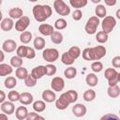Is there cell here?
<instances>
[{
    "mask_svg": "<svg viewBox=\"0 0 120 120\" xmlns=\"http://www.w3.org/2000/svg\"><path fill=\"white\" fill-rule=\"evenodd\" d=\"M33 15L36 21L45 22L52 15V8L49 5H36L33 8Z\"/></svg>",
    "mask_w": 120,
    "mask_h": 120,
    "instance_id": "1",
    "label": "cell"
},
{
    "mask_svg": "<svg viewBox=\"0 0 120 120\" xmlns=\"http://www.w3.org/2000/svg\"><path fill=\"white\" fill-rule=\"evenodd\" d=\"M89 60L98 61L106 55V48L102 45H98L96 47L89 48Z\"/></svg>",
    "mask_w": 120,
    "mask_h": 120,
    "instance_id": "2",
    "label": "cell"
},
{
    "mask_svg": "<svg viewBox=\"0 0 120 120\" xmlns=\"http://www.w3.org/2000/svg\"><path fill=\"white\" fill-rule=\"evenodd\" d=\"M53 8L61 16H68L70 13V8L63 0H54Z\"/></svg>",
    "mask_w": 120,
    "mask_h": 120,
    "instance_id": "3",
    "label": "cell"
},
{
    "mask_svg": "<svg viewBox=\"0 0 120 120\" xmlns=\"http://www.w3.org/2000/svg\"><path fill=\"white\" fill-rule=\"evenodd\" d=\"M99 24V19L98 16H92L88 19L86 24H85V27H84V30L87 34L89 35H93L97 32V28Z\"/></svg>",
    "mask_w": 120,
    "mask_h": 120,
    "instance_id": "4",
    "label": "cell"
},
{
    "mask_svg": "<svg viewBox=\"0 0 120 120\" xmlns=\"http://www.w3.org/2000/svg\"><path fill=\"white\" fill-rule=\"evenodd\" d=\"M42 57L45 61L49 63H53L55 62L58 57H59V52L56 49L54 48H47L43 51L42 52Z\"/></svg>",
    "mask_w": 120,
    "mask_h": 120,
    "instance_id": "5",
    "label": "cell"
},
{
    "mask_svg": "<svg viewBox=\"0 0 120 120\" xmlns=\"http://www.w3.org/2000/svg\"><path fill=\"white\" fill-rule=\"evenodd\" d=\"M115 25H116V20L112 16H105L103 18L102 22H101L102 30L105 31L108 34L112 32V30L115 27Z\"/></svg>",
    "mask_w": 120,
    "mask_h": 120,
    "instance_id": "6",
    "label": "cell"
},
{
    "mask_svg": "<svg viewBox=\"0 0 120 120\" xmlns=\"http://www.w3.org/2000/svg\"><path fill=\"white\" fill-rule=\"evenodd\" d=\"M30 24V19L27 16H22V18L18 19V21L15 23V29L19 32H24L26 28Z\"/></svg>",
    "mask_w": 120,
    "mask_h": 120,
    "instance_id": "7",
    "label": "cell"
},
{
    "mask_svg": "<svg viewBox=\"0 0 120 120\" xmlns=\"http://www.w3.org/2000/svg\"><path fill=\"white\" fill-rule=\"evenodd\" d=\"M51 86L52 90L56 92H60L65 87V82L61 77H54L51 82Z\"/></svg>",
    "mask_w": 120,
    "mask_h": 120,
    "instance_id": "8",
    "label": "cell"
},
{
    "mask_svg": "<svg viewBox=\"0 0 120 120\" xmlns=\"http://www.w3.org/2000/svg\"><path fill=\"white\" fill-rule=\"evenodd\" d=\"M69 104H70V103L68 102V98H67L65 93L62 94V95L59 97V98L55 100V107H56L58 110H65V109H67V108L68 107Z\"/></svg>",
    "mask_w": 120,
    "mask_h": 120,
    "instance_id": "9",
    "label": "cell"
},
{
    "mask_svg": "<svg viewBox=\"0 0 120 120\" xmlns=\"http://www.w3.org/2000/svg\"><path fill=\"white\" fill-rule=\"evenodd\" d=\"M0 108H1V111H2L4 113L8 114V115L12 114V113L14 112V111H15L14 104H13L12 101H10V100H9V101H4V102H2Z\"/></svg>",
    "mask_w": 120,
    "mask_h": 120,
    "instance_id": "10",
    "label": "cell"
},
{
    "mask_svg": "<svg viewBox=\"0 0 120 120\" xmlns=\"http://www.w3.org/2000/svg\"><path fill=\"white\" fill-rule=\"evenodd\" d=\"M2 49L6 52H12L17 49V44L13 39H7L3 42Z\"/></svg>",
    "mask_w": 120,
    "mask_h": 120,
    "instance_id": "11",
    "label": "cell"
},
{
    "mask_svg": "<svg viewBox=\"0 0 120 120\" xmlns=\"http://www.w3.org/2000/svg\"><path fill=\"white\" fill-rule=\"evenodd\" d=\"M31 74L36 78V79H40L43 76L47 75V71H46V67L45 66H38L36 68H34L31 71Z\"/></svg>",
    "mask_w": 120,
    "mask_h": 120,
    "instance_id": "12",
    "label": "cell"
},
{
    "mask_svg": "<svg viewBox=\"0 0 120 120\" xmlns=\"http://www.w3.org/2000/svg\"><path fill=\"white\" fill-rule=\"evenodd\" d=\"M72 112L76 117H82L86 113V107L81 103L75 104L72 108Z\"/></svg>",
    "mask_w": 120,
    "mask_h": 120,
    "instance_id": "13",
    "label": "cell"
},
{
    "mask_svg": "<svg viewBox=\"0 0 120 120\" xmlns=\"http://www.w3.org/2000/svg\"><path fill=\"white\" fill-rule=\"evenodd\" d=\"M38 31L43 36H51L54 32L52 25H51L49 23H41L38 26Z\"/></svg>",
    "mask_w": 120,
    "mask_h": 120,
    "instance_id": "14",
    "label": "cell"
},
{
    "mask_svg": "<svg viewBox=\"0 0 120 120\" xmlns=\"http://www.w3.org/2000/svg\"><path fill=\"white\" fill-rule=\"evenodd\" d=\"M28 110L25 106H20L16 109V112H15V115H16V118L19 119V120H23V119H26L27 115H28Z\"/></svg>",
    "mask_w": 120,
    "mask_h": 120,
    "instance_id": "15",
    "label": "cell"
},
{
    "mask_svg": "<svg viewBox=\"0 0 120 120\" xmlns=\"http://www.w3.org/2000/svg\"><path fill=\"white\" fill-rule=\"evenodd\" d=\"M13 26H14V22L11 18H5L1 22V29L3 31L8 32L13 28Z\"/></svg>",
    "mask_w": 120,
    "mask_h": 120,
    "instance_id": "16",
    "label": "cell"
},
{
    "mask_svg": "<svg viewBox=\"0 0 120 120\" xmlns=\"http://www.w3.org/2000/svg\"><path fill=\"white\" fill-rule=\"evenodd\" d=\"M42 98L46 102H53V101H55L56 96H55L54 92H52V90L47 89V90H44L42 92Z\"/></svg>",
    "mask_w": 120,
    "mask_h": 120,
    "instance_id": "17",
    "label": "cell"
},
{
    "mask_svg": "<svg viewBox=\"0 0 120 120\" xmlns=\"http://www.w3.org/2000/svg\"><path fill=\"white\" fill-rule=\"evenodd\" d=\"M33 96L32 94L28 93V92H23L21 94V98H20V102L22 105H29L33 102Z\"/></svg>",
    "mask_w": 120,
    "mask_h": 120,
    "instance_id": "18",
    "label": "cell"
},
{
    "mask_svg": "<svg viewBox=\"0 0 120 120\" xmlns=\"http://www.w3.org/2000/svg\"><path fill=\"white\" fill-rule=\"evenodd\" d=\"M8 15L11 19H20L23 16V11L20 8H13L8 11Z\"/></svg>",
    "mask_w": 120,
    "mask_h": 120,
    "instance_id": "19",
    "label": "cell"
},
{
    "mask_svg": "<svg viewBox=\"0 0 120 120\" xmlns=\"http://www.w3.org/2000/svg\"><path fill=\"white\" fill-rule=\"evenodd\" d=\"M85 82H86L87 85H89L91 87H94L98 84V76L95 73H89L85 78Z\"/></svg>",
    "mask_w": 120,
    "mask_h": 120,
    "instance_id": "20",
    "label": "cell"
},
{
    "mask_svg": "<svg viewBox=\"0 0 120 120\" xmlns=\"http://www.w3.org/2000/svg\"><path fill=\"white\" fill-rule=\"evenodd\" d=\"M13 71L12 69V66L10 65H8V64H0V76L4 77V76H7V75H9L11 74Z\"/></svg>",
    "mask_w": 120,
    "mask_h": 120,
    "instance_id": "21",
    "label": "cell"
},
{
    "mask_svg": "<svg viewBox=\"0 0 120 120\" xmlns=\"http://www.w3.org/2000/svg\"><path fill=\"white\" fill-rule=\"evenodd\" d=\"M107 94H108V96L110 98H117L120 95V88H119V86L117 84L113 85V86H109L108 89H107Z\"/></svg>",
    "mask_w": 120,
    "mask_h": 120,
    "instance_id": "22",
    "label": "cell"
},
{
    "mask_svg": "<svg viewBox=\"0 0 120 120\" xmlns=\"http://www.w3.org/2000/svg\"><path fill=\"white\" fill-rule=\"evenodd\" d=\"M61 61H62V63H63L64 65L70 66V65H72V64L74 63L75 59L68 53V52H64V53L62 54V56H61Z\"/></svg>",
    "mask_w": 120,
    "mask_h": 120,
    "instance_id": "23",
    "label": "cell"
},
{
    "mask_svg": "<svg viewBox=\"0 0 120 120\" xmlns=\"http://www.w3.org/2000/svg\"><path fill=\"white\" fill-rule=\"evenodd\" d=\"M104 76H105V78L109 81V80H112V79H113V78H116V77L118 76V72L116 71L115 68H107V69L105 70Z\"/></svg>",
    "mask_w": 120,
    "mask_h": 120,
    "instance_id": "24",
    "label": "cell"
},
{
    "mask_svg": "<svg viewBox=\"0 0 120 120\" xmlns=\"http://www.w3.org/2000/svg\"><path fill=\"white\" fill-rule=\"evenodd\" d=\"M45 47V39L40 37H37L34 39V48L38 51L43 50Z\"/></svg>",
    "mask_w": 120,
    "mask_h": 120,
    "instance_id": "25",
    "label": "cell"
},
{
    "mask_svg": "<svg viewBox=\"0 0 120 120\" xmlns=\"http://www.w3.org/2000/svg\"><path fill=\"white\" fill-rule=\"evenodd\" d=\"M15 75L18 79L20 80H24L27 76H28V71L25 68H22V67H20V68H17L16 71H15Z\"/></svg>",
    "mask_w": 120,
    "mask_h": 120,
    "instance_id": "26",
    "label": "cell"
},
{
    "mask_svg": "<svg viewBox=\"0 0 120 120\" xmlns=\"http://www.w3.org/2000/svg\"><path fill=\"white\" fill-rule=\"evenodd\" d=\"M51 40L54 44H61L63 41V35L58 31H54L51 35Z\"/></svg>",
    "mask_w": 120,
    "mask_h": 120,
    "instance_id": "27",
    "label": "cell"
},
{
    "mask_svg": "<svg viewBox=\"0 0 120 120\" xmlns=\"http://www.w3.org/2000/svg\"><path fill=\"white\" fill-rule=\"evenodd\" d=\"M64 75H65V77L67 79H73L77 75V69L74 67H68V68H67L65 69Z\"/></svg>",
    "mask_w": 120,
    "mask_h": 120,
    "instance_id": "28",
    "label": "cell"
},
{
    "mask_svg": "<svg viewBox=\"0 0 120 120\" xmlns=\"http://www.w3.org/2000/svg\"><path fill=\"white\" fill-rule=\"evenodd\" d=\"M87 2H88V0H69L70 6L76 9L85 7L87 5Z\"/></svg>",
    "mask_w": 120,
    "mask_h": 120,
    "instance_id": "29",
    "label": "cell"
},
{
    "mask_svg": "<svg viewBox=\"0 0 120 120\" xmlns=\"http://www.w3.org/2000/svg\"><path fill=\"white\" fill-rule=\"evenodd\" d=\"M69 103H74L78 99V93L75 90H68L65 93Z\"/></svg>",
    "mask_w": 120,
    "mask_h": 120,
    "instance_id": "30",
    "label": "cell"
},
{
    "mask_svg": "<svg viewBox=\"0 0 120 120\" xmlns=\"http://www.w3.org/2000/svg\"><path fill=\"white\" fill-rule=\"evenodd\" d=\"M33 109L37 112H41L46 109V104L42 100H37L33 103Z\"/></svg>",
    "mask_w": 120,
    "mask_h": 120,
    "instance_id": "31",
    "label": "cell"
},
{
    "mask_svg": "<svg viewBox=\"0 0 120 120\" xmlns=\"http://www.w3.org/2000/svg\"><path fill=\"white\" fill-rule=\"evenodd\" d=\"M108 33H106L105 31H99L96 34V40L98 43H105L108 40Z\"/></svg>",
    "mask_w": 120,
    "mask_h": 120,
    "instance_id": "32",
    "label": "cell"
},
{
    "mask_svg": "<svg viewBox=\"0 0 120 120\" xmlns=\"http://www.w3.org/2000/svg\"><path fill=\"white\" fill-rule=\"evenodd\" d=\"M82 98H83L85 101L90 102V101H92V100H94V99L96 98V92H95L93 89L86 90V91L83 93Z\"/></svg>",
    "mask_w": 120,
    "mask_h": 120,
    "instance_id": "33",
    "label": "cell"
},
{
    "mask_svg": "<svg viewBox=\"0 0 120 120\" xmlns=\"http://www.w3.org/2000/svg\"><path fill=\"white\" fill-rule=\"evenodd\" d=\"M31 39H32V33L31 32H29V31L22 32V34L20 36V40L22 41V43L27 44L31 41Z\"/></svg>",
    "mask_w": 120,
    "mask_h": 120,
    "instance_id": "34",
    "label": "cell"
},
{
    "mask_svg": "<svg viewBox=\"0 0 120 120\" xmlns=\"http://www.w3.org/2000/svg\"><path fill=\"white\" fill-rule=\"evenodd\" d=\"M16 85H17V80H16V78H14L12 76H9V77H8L5 80V86L8 89H12Z\"/></svg>",
    "mask_w": 120,
    "mask_h": 120,
    "instance_id": "35",
    "label": "cell"
},
{
    "mask_svg": "<svg viewBox=\"0 0 120 120\" xmlns=\"http://www.w3.org/2000/svg\"><path fill=\"white\" fill-rule=\"evenodd\" d=\"M95 13H96V15H97L98 18H104V17L106 16V13H107L106 8H105L103 5H98V6L96 7Z\"/></svg>",
    "mask_w": 120,
    "mask_h": 120,
    "instance_id": "36",
    "label": "cell"
},
{
    "mask_svg": "<svg viewBox=\"0 0 120 120\" xmlns=\"http://www.w3.org/2000/svg\"><path fill=\"white\" fill-rule=\"evenodd\" d=\"M37 81H38V79H36V78L30 73V74H28V76L24 79V83H25V85H26L27 87H33V86H35V85L37 84Z\"/></svg>",
    "mask_w": 120,
    "mask_h": 120,
    "instance_id": "37",
    "label": "cell"
},
{
    "mask_svg": "<svg viewBox=\"0 0 120 120\" xmlns=\"http://www.w3.org/2000/svg\"><path fill=\"white\" fill-rule=\"evenodd\" d=\"M10 65L13 68H20V67H22V58L18 56V55L12 56L11 59H10Z\"/></svg>",
    "mask_w": 120,
    "mask_h": 120,
    "instance_id": "38",
    "label": "cell"
},
{
    "mask_svg": "<svg viewBox=\"0 0 120 120\" xmlns=\"http://www.w3.org/2000/svg\"><path fill=\"white\" fill-rule=\"evenodd\" d=\"M68 52V53H69L74 59H77V58L81 55V52H81V49H80L78 46H72V47H70Z\"/></svg>",
    "mask_w": 120,
    "mask_h": 120,
    "instance_id": "39",
    "label": "cell"
},
{
    "mask_svg": "<svg viewBox=\"0 0 120 120\" xmlns=\"http://www.w3.org/2000/svg\"><path fill=\"white\" fill-rule=\"evenodd\" d=\"M20 98H21V94L15 90H11L8 94V98L12 101V102H16V101H20Z\"/></svg>",
    "mask_w": 120,
    "mask_h": 120,
    "instance_id": "40",
    "label": "cell"
},
{
    "mask_svg": "<svg viewBox=\"0 0 120 120\" xmlns=\"http://www.w3.org/2000/svg\"><path fill=\"white\" fill-rule=\"evenodd\" d=\"M67 25H68L67 21H66L65 19H62V18L57 19V20L55 21V22H54V27H55L57 30L65 29V28L67 27Z\"/></svg>",
    "mask_w": 120,
    "mask_h": 120,
    "instance_id": "41",
    "label": "cell"
},
{
    "mask_svg": "<svg viewBox=\"0 0 120 120\" xmlns=\"http://www.w3.org/2000/svg\"><path fill=\"white\" fill-rule=\"evenodd\" d=\"M91 69L94 72H100L103 69V64L100 61H94L91 65Z\"/></svg>",
    "mask_w": 120,
    "mask_h": 120,
    "instance_id": "42",
    "label": "cell"
},
{
    "mask_svg": "<svg viewBox=\"0 0 120 120\" xmlns=\"http://www.w3.org/2000/svg\"><path fill=\"white\" fill-rule=\"evenodd\" d=\"M16 52H17V55L20 56V57H22V58L26 57V53H27V46H25V45H21V46H19V47L17 48Z\"/></svg>",
    "mask_w": 120,
    "mask_h": 120,
    "instance_id": "43",
    "label": "cell"
},
{
    "mask_svg": "<svg viewBox=\"0 0 120 120\" xmlns=\"http://www.w3.org/2000/svg\"><path fill=\"white\" fill-rule=\"evenodd\" d=\"M46 67V71H47V76H52L56 73V67L52 64H48L45 66Z\"/></svg>",
    "mask_w": 120,
    "mask_h": 120,
    "instance_id": "44",
    "label": "cell"
},
{
    "mask_svg": "<svg viewBox=\"0 0 120 120\" xmlns=\"http://www.w3.org/2000/svg\"><path fill=\"white\" fill-rule=\"evenodd\" d=\"M82 12L81 11V9H80V8L75 9L74 12H73V14H72L73 20H75V21H80V20L82 19Z\"/></svg>",
    "mask_w": 120,
    "mask_h": 120,
    "instance_id": "45",
    "label": "cell"
},
{
    "mask_svg": "<svg viewBox=\"0 0 120 120\" xmlns=\"http://www.w3.org/2000/svg\"><path fill=\"white\" fill-rule=\"evenodd\" d=\"M38 119H44L43 116L38 114L37 112H29L28 115H27V117H26L27 120H35V119H38Z\"/></svg>",
    "mask_w": 120,
    "mask_h": 120,
    "instance_id": "46",
    "label": "cell"
},
{
    "mask_svg": "<svg viewBox=\"0 0 120 120\" xmlns=\"http://www.w3.org/2000/svg\"><path fill=\"white\" fill-rule=\"evenodd\" d=\"M35 56H36V52H35V50H34L33 48H31V47H27L26 58H28V59H33V58H35Z\"/></svg>",
    "mask_w": 120,
    "mask_h": 120,
    "instance_id": "47",
    "label": "cell"
},
{
    "mask_svg": "<svg viewBox=\"0 0 120 120\" xmlns=\"http://www.w3.org/2000/svg\"><path fill=\"white\" fill-rule=\"evenodd\" d=\"M112 65L113 68H120V56H114L112 60Z\"/></svg>",
    "mask_w": 120,
    "mask_h": 120,
    "instance_id": "48",
    "label": "cell"
},
{
    "mask_svg": "<svg viewBox=\"0 0 120 120\" xmlns=\"http://www.w3.org/2000/svg\"><path fill=\"white\" fill-rule=\"evenodd\" d=\"M89 48H85L83 51H82V58L86 61H90L89 60Z\"/></svg>",
    "mask_w": 120,
    "mask_h": 120,
    "instance_id": "49",
    "label": "cell"
},
{
    "mask_svg": "<svg viewBox=\"0 0 120 120\" xmlns=\"http://www.w3.org/2000/svg\"><path fill=\"white\" fill-rule=\"evenodd\" d=\"M104 2L107 6H110V7H112L116 4V0H104Z\"/></svg>",
    "mask_w": 120,
    "mask_h": 120,
    "instance_id": "50",
    "label": "cell"
},
{
    "mask_svg": "<svg viewBox=\"0 0 120 120\" xmlns=\"http://www.w3.org/2000/svg\"><path fill=\"white\" fill-rule=\"evenodd\" d=\"M112 117H113V118H118V116H117V115H114V114H106V115L102 116L101 119H108V118H112Z\"/></svg>",
    "mask_w": 120,
    "mask_h": 120,
    "instance_id": "51",
    "label": "cell"
},
{
    "mask_svg": "<svg viewBox=\"0 0 120 120\" xmlns=\"http://www.w3.org/2000/svg\"><path fill=\"white\" fill-rule=\"evenodd\" d=\"M0 94H1V97H0V102L2 103V102H4V100H5V98H6V94H5V92H4L3 90L0 91Z\"/></svg>",
    "mask_w": 120,
    "mask_h": 120,
    "instance_id": "52",
    "label": "cell"
},
{
    "mask_svg": "<svg viewBox=\"0 0 120 120\" xmlns=\"http://www.w3.org/2000/svg\"><path fill=\"white\" fill-rule=\"evenodd\" d=\"M6 114V113H5ZM4 114V112H2L1 114H0V119H5V120H8V114L7 115H5Z\"/></svg>",
    "mask_w": 120,
    "mask_h": 120,
    "instance_id": "53",
    "label": "cell"
},
{
    "mask_svg": "<svg viewBox=\"0 0 120 120\" xmlns=\"http://www.w3.org/2000/svg\"><path fill=\"white\" fill-rule=\"evenodd\" d=\"M0 53H1V59H0V62H3V61H4V51H1Z\"/></svg>",
    "mask_w": 120,
    "mask_h": 120,
    "instance_id": "54",
    "label": "cell"
},
{
    "mask_svg": "<svg viewBox=\"0 0 120 120\" xmlns=\"http://www.w3.org/2000/svg\"><path fill=\"white\" fill-rule=\"evenodd\" d=\"M115 15H116V17L120 20V8H119V9H117V11H116V14H115Z\"/></svg>",
    "mask_w": 120,
    "mask_h": 120,
    "instance_id": "55",
    "label": "cell"
},
{
    "mask_svg": "<svg viewBox=\"0 0 120 120\" xmlns=\"http://www.w3.org/2000/svg\"><path fill=\"white\" fill-rule=\"evenodd\" d=\"M101 0H91V2L92 3H94V4H98V3H99Z\"/></svg>",
    "mask_w": 120,
    "mask_h": 120,
    "instance_id": "56",
    "label": "cell"
},
{
    "mask_svg": "<svg viewBox=\"0 0 120 120\" xmlns=\"http://www.w3.org/2000/svg\"><path fill=\"white\" fill-rule=\"evenodd\" d=\"M118 82H120V73H118Z\"/></svg>",
    "mask_w": 120,
    "mask_h": 120,
    "instance_id": "57",
    "label": "cell"
},
{
    "mask_svg": "<svg viewBox=\"0 0 120 120\" xmlns=\"http://www.w3.org/2000/svg\"><path fill=\"white\" fill-rule=\"evenodd\" d=\"M29 2H36V1H38V0H28Z\"/></svg>",
    "mask_w": 120,
    "mask_h": 120,
    "instance_id": "58",
    "label": "cell"
},
{
    "mask_svg": "<svg viewBox=\"0 0 120 120\" xmlns=\"http://www.w3.org/2000/svg\"><path fill=\"white\" fill-rule=\"evenodd\" d=\"M119 114H120V111H119Z\"/></svg>",
    "mask_w": 120,
    "mask_h": 120,
    "instance_id": "59",
    "label": "cell"
}]
</instances>
